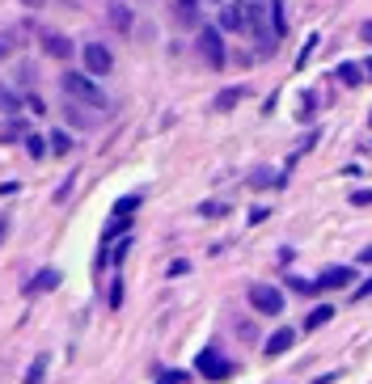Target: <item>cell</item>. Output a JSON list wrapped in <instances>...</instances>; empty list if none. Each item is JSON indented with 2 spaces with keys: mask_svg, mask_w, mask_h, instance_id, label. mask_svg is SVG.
Instances as JSON below:
<instances>
[{
  "mask_svg": "<svg viewBox=\"0 0 372 384\" xmlns=\"http://www.w3.org/2000/svg\"><path fill=\"white\" fill-rule=\"evenodd\" d=\"M250 186H254V190H267V186H284V174H275V169H254V174H250Z\"/></svg>",
  "mask_w": 372,
  "mask_h": 384,
  "instance_id": "cell-14",
  "label": "cell"
},
{
  "mask_svg": "<svg viewBox=\"0 0 372 384\" xmlns=\"http://www.w3.org/2000/svg\"><path fill=\"white\" fill-rule=\"evenodd\" d=\"M186 270H191V262H182V258H178V262L170 266V274H174V279H178V274H186Z\"/></svg>",
  "mask_w": 372,
  "mask_h": 384,
  "instance_id": "cell-32",
  "label": "cell"
},
{
  "mask_svg": "<svg viewBox=\"0 0 372 384\" xmlns=\"http://www.w3.org/2000/svg\"><path fill=\"white\" fill-rule=\"evenodd\" d=\"M199 215H207V219H216V215H225V203H203V207H199Z\"/></svg>",
  "mask_w": 372,
  "mask_h": 384,
  "instance_id": "cell-26",
  "label": "cell"
},
{
  "mask_svg": "<svg viewBox=\"0 0 372 384\" xmlns=\"http://www.w3.org/2000/svg\"><path fill=\"white\" fill-rule=\"evenodd\" d=\"M17 51V30H0V64Z\"/></svg>",
  "mask_w": 372,
  "mask_h": 384,
  "instance_id": "cell-21",
  "label": "cell"
},
{
  "mask_svg": "<svg viewBox=\"0 0 372 384\" xmlns=\"http://www.w3.org/2000/svg\"><path fill=\"white\" fill-rule=\"evenodd\" d=\"M178 5H199V0H178ZM211 5H216V0H211Z\"/></svg>",
  "mask_w": 372,
  "mask_h": 384,
  "instance_id": "cell-38",
  "label": "cell"
},
{
  "mask_svg": "<svg viewBox=\"0 0 372 384\" xmlns=\"http://www.w3.org/2000/svg\"><path fill=\"white\" fill-rule=\"evenodd\" d=\"M368 296H372V279H364V283L351 292V300H355V304H359V300H368Z\"/></svg>",
  "mask_w": 372,
  "mask_h": 384,
  "instance_id": "cell-28",
  "label": "cell"
},
{
  "mask_svg": "<svg viewBox=\"0 0 372 384\" xmlns=\"http://www.w3.org/2000/svg\"><path fill=\"white\" fill-rule=\"evenodd\" d=\"M47 363H51V355H47V351H42V355H34V363H30V372H26V384H42Z\"/></svg>",
  "mask_w": 372,
  "mask_h": 384,
  "instance_id": "cell-17",
  "label": "cell"
},
{
  "mask_svg": "<svg viewBox=\"0 0 372 384\" xmlns=\"http://www.w3.org/2000/svg\"><path fill=\"white\" fill-rule=\"evenodd\" d=\"M245 97V85H233V89H225V93H216V101H211V110H220V115H225V110H233L237 101Z\"/></svg>",
  "mask_w": 372,
  "mask_h": 384,
  "instance_id": "cell-12",
  "label": "cell"
},
{
  "mask_svg": "<svg viewBox=\"0 0 372 384\" xmlns=\"http://www.w3.org/2000/svg\"><path fill=\"white\" fill-rule=\"evenodd\" d=\"M22 5H26V9H42V5H47V0H22Z\"/></svg>",
  "mask_w": 372,
  "mask_h": 384,
  "instance_id": "cell-34",
  "label": "cell"
},
{
  "mask_svg": "<svg viewBox=\"0 0 372 384\" xmlns=\"http://www.w3.org/2000/svg\"><path fill=\"white\" fill-rule=\"evenodd\" d=\"M26 148H30V156H34V160H42V156H47V140H42V135H30V131H26Z\"/></svg>",
  "mask_w": 372,
  "mask_h": 384,
  "instance_id": "cell-22",
  "label": "cell"
},
{
  "mask_svg": "<svg viewBox=\"0 0 372 384\" xmlns=\"http://www.w3.org/2000/svg\"><path fill=\"white\" fill-rule=\"evenodd\" d=\"M368 123H372V115H368Z\"/></svg>",
  "mask_w": 372,
  "mask_h": 384,
  "instance_id": "cell-39",
  "label": "cell"
},
{
  "mask_svg": "<svg viewBox=\"0 0 372 384\" xmlns=\"http://www.w3.org/2000/svg\"><path fill=\"white\" fill-rule=\"evenodd\" d=\"M17 135H22V127H17V123H9L5 131H0V140H17Z\"/></svg>",
  "mask_w": 372,
  "mask_h": 384,
  "instance_id": "cell-31",
  "label": "cell"
},
{
  "mask_svg": "<svg viewBox=\"0 0 372 384\" xmlns=\"http://www.w3.org/2000/svg\"><path fill=\"white\" fill-rule=\"evenodd\" d=\"M111 26L127 34V30H131V9H127V5H111Z\"/></svg>",
  "mask_w": 372,
  "mask_h": 384,
  "instance_id": "cell-19",
  "label": "cell"
},
{
  "mask_svg": "<svg viewBox=\"0 0 372 384\" xmlns=\"http://www.w3.org/2000/svg\"><path fill=\"white\" fill-rule=\"evenodd\" d=\"M359 38H364V42H372V22H364V26H359Z\"/></svg>",
  "mask_w": 372,
  "mask_h": 384,
  "instance_id": "cell-33",
  "label": "cell"
},
{
  "mask_svg": "<svg viewBox=\"0 0 372 384\" xmlns=\"http://www.w3.org/2000/svg\"><path fill=\"white\" fill-rule=\"evenodd\" d=\"M60 85H64V93H68L72 101H81V106H89V110H106V106H111V101H106V93L93 85L89 72H64Z\"/></svg>",
  "mask_w": 372,
  "mask_h": 384,
  "instance_id": "cell-1",
  "label": "cell"
},
{
  "mask_svg": "<svg viewBox=\"0 0 372 384\" xmlns=\"http://www.w3.org/2000/svg\"><path fill=\"white\" fill-rule=\"evenodd\" d=\"M296 347V329H288V325H280L275 329V334L267 338V342H262V355H267V359H280V355H288Z\"/></svg>",
  "mask_w": 372,
  "mask_h": 384,
  "instance_id": "cell-7",
  "label": "cell"
},
{
  "mask_svg": "<svg viewBox=\"0 0 372 384\" xmlns=\"http://www.w3.org/2000/svg\"><path fill=\"white\" fill-rule=\"evenodd\" d=\"M47 148L56 152V156H68L72 152V135L68 131H51V140H47Z\"/></svg>",
  "mask_w": 372,
  "mask_h": 384,
  "instance_id": "cell-18",
  "label": "cell"
},
{
  "mask_svg": "<svg viewBox=\"0 0 372 384\" xmlns=\"http://www.w3.org/2000/svg\"><path fill=\"white\" fill-rule=\"evenodd\" d=\"M38 38H42V51L51 55V60H68V55H72V38H68V34H56V30H42Z\"/></svg>",
  "mask_w": 372,
  "mask_h": 384,
  "instance_id": "cell-8",
  "label": "cell"
},
{
  "mask_svg": "<svg viewBox=\"0 0 372 384\" xmlns=\"http://www.w3.org/2000/svg\"><path fill=\"white\" fill-rule=\"evenodd\" d=\"M330 317H334V304H317V308H309V317H305V329L313 334V329H322Z\"/></svg>",
  "mask_w": 372,
  "mask_h": 384,
  "instance_id": "cell-13",
  "label": "cell"
},
{
  "mask_svg": "<svg viewBox=\"0 0 372 384\" xmlns=\"http://www.w3.org/2000/svg\"><path fill=\"white\" fill-rule=\"evenodd\" d=\"M359 262H372V245H368V249H364V253H359Z\"/></svg>",
  "mask_w": 372,
  "mask_h": 384,
  "instance_id": "cell-37",
  "label": "cell"
},
{
  "mask_svg": "<svg viewBox=\"0 0 372 384\" xmlns=\"http://www.w3.org/2000/svg\"><path fill=\"white\" fill-rule=\"evenodd\" d=\"M81 60H85V72L89 76H111V68H115L111 47H102V42H85L81 47Z\"/></svg>",
  "mask_w": 372,
  "mask_h": 384,
  "instance_id": "cell-4",
  "label": "cell"
},
{
  "mask_svg": "<svg viewBox=\"0 0 372 384\" xmlns=\"http://www.w3.org/2000/svg\"><path fill=\"white\" fill-rule=\"evenodd\" d=\"M195 9H199V5H178V22H182V26H195V22H199Z\"/></svg>",
  "mask_w": 372,
  "mask_h": 384,
  "instance_id": "cell-23",
  "label": "cell"
},
{
  "mask_svg": "<svg viewBox=\"0 0 372 384\" xmlns=\"http://www.w3.org/2000/svg\"><path fill=\"white\" fill-rule=\"evenodd\" d=\"M317 51V34H309V42H305V51H300V60H296V68H305L309 64V55Z\"/></svg>",
  "mask_w": 372,
  "mask_h": 384,
  "instance_id": "cell-25",
  "label": "cell"
},
{
  "mask_svg": "<svg viewBox=\"0 0 372 384\" xmlns=\"http://www.w3.org/2000/svg\"><path fill=\"white\" fill-rule=\"evenodd\" d=\"M267 9H271V34L284 38V30H288V22H284V0H267Z\"/></svg>",
  "mask_w": 372,
  "mask_h": 384,
  "instance_id": "cell-16",
  "label": "cell"
},
{
  "mask_svg": "<svg viewBox=\"0 0 372 384\" xmlns=\"http://www.w3.org/2000/svg\"><path fill=\"white\" fill-rule=\"evenodd\" d=\"M372 203V190H351V207H368Z\"/></svg>",
  "mask_w": 372,
  "mask_h": 384,
  "instance_id": "cell-27",
  "label": "cell"
},
{
  "mask_svg": "<svg viewBox=\"0 0 372 384\" xmlns=\"http://www.w3.org/2000/svg\"><path fill=\"white\" fill-rule=\"evenodd\" d=\"M267 215H271L267 207H254V211H250V224H262V219H267Z\"/></svg>",
  "mask_w": 372,
  "mask_h": 384,
  "instance_id": "cell-30",
  "label": "cell"
},
{
  "mask_svg": "<svg viewBox=\"0 0 372 384\" xmlns=\"http://www.w3.org/2000/svg\"><path fill=\"white\" fill-rule=\"evenodd\" d=\"M5 233H9V219H5V215H0V241H5Z\"/></svg>",
  "mask_w": 372,
  "mask_h": 384,
  "instance_id": "cell-35",
  "label": "cell"
},
{
  "mask_svg": "<svg viewBox=\"0 0 372 384\" xmlns=\"http://www.w3.org/2000/svg\"><path fill=\"white\" fill-rule=\"evenodd\" d=\"M60 279H64V274H60L56 266H42L34 279L26 283V296H42V292H51V287H60Z\"/></svg>",
  "mask_w": 372,
  "mask_h": 384,
  "instance_id": "cell-9",
  "label": "cell"
},
{
  "mask_svg": "<svg viewBox=\"0 0 372 384\" xmlns=\"http://www.w3.org/2000/svg\"><path fill=\"white\" fill-rule=\"evenodd\" d=\"M140 207V194H127V199H119V207H115V215H131Z\"/></svg>",
  "mask_w": 372,
  "mask_h": 384,
  "instance_id": "cell-24",
  "label": "cell"
},
{
  "mask_svg": "<svg viewBox=\"0 0 372 384\" xmlns=\"http://www.w3.org/2000/svg\"><path fill=\"white\" fill-rule=\"evenodd\" d=\"M199 55L211 72L225 68V38H220V26H203L199 30Z\"/></svg>",
  "mask_w": 372,
  "mask_h": 384,
  "instance_id": "cell-3",
  "label": "cell"
},
{
  "mask_svg": "<svg viewBox=\"0 0 372 384\" xmlns=\"http://www.w3.org/2000/svg\"><path fill=\"white\" fill-rule=\"evenodd\" d=\"M127 249H131V237H123V241L115 245V253H111V258H115V262H123V258H127Z\"/></svg>",
  "mask_w": 372,
  "mask_h": 384,
  "instance_id": "cell-29",
  "label": "cell"
},
{
  "mask_svg": "<svg viewBox=\"0 0 372 384\" xmlns=\"http://www.w3.org/2000/svg\"><path fill=\"white\" fill-rule=\"evenodd\" d=\"M245 300H250V308L262 312V317H280V312H284V292H280L275 283H250Z\"/></svg>",
  "mask_w": 372,
  "mask_h": 384,
  "instance_id": "cell-2",
  "label": "cell"
},
{
  "mask_svg": "<svg viewBox=\"0 0 372 384\" xmlns=\"http://www.w3.org/2000/svg\"><path fill=\"white\" fill-rule=\"evenodd\" d=\"M364 76H368V81H372V60H364Z\"/></svg>",
  "mask_w": 372,
  "mask_h": 384,
  "instance_id": "cell-36",
  "label": "cell"
},
{
  "mask_svg": "<svg viewBox=\"0 0 372 384\" xmlns=\"http://www.w3.org/2000/svg\"><path fill=\"white\" fill-rule=\"evenodd\" d=\"M334 81H343L347 89L364 85V64H351V60H347V64H339V68H334Z\"/></svg>",
  "mask_w": 372,
  "mask_h": 384,
  "instance_id": "cell-10",
  "label": "cell"
},
{
  "mask_svg": "<svg viewBox=\"0 0 372 384\" xmlns=\"http://www.w3.org/2000/svg\"><path fill=\"white\" fill-rule=\"evenodd\" d=\"M220 30H245V9L241 5H225L220 9Z\"/></svg>",
  "mask_w": 372,
  "mask_h": 384,
  "instance_id": "cell-11",
  "label": "cell"
},
{
  "mask_svg": "<svg viewBox=\"0 0 372 384\" xmlns=\"http://www.w3.org/2000/svg\"><path fill=\"white\" fill-rule=\"evenodd\" d=\"M195 372H203L207 380H229L237 367H233V363H229V359L216 351V347H207V351H199V359H195Z\"/></svg>",
  "mask_w": 372,
  "mask_h": 384,
  "instance_id": "cell-5",
  "label": "cell"
},
{
  "mask_svg": "<svg viewBox=\"0 0 372 384\" xmlns=\"http://www.w3.org/2000/svg\"><path fill=\"white\" fill-rule=\"evenodd\" d=\"M355 283V270L351 266H326L317 274V292H339V287H351Z\"/></svg>",
  "mask_w": 372,
  "mask_h": 384,
  "instance_id": "cell-6",
  "label": "cell"
},
{
  "mask_svg": "<svg viewBox=\"0 0 372 384\" xmlns=\"http://www.w3.org/2000/svg\"><path fill=\"white\" fill-rule=\"evenodd\" d=\"M64 115H68V123H72V127H93V115H89L81 101H68V106H64Z\"/></svg>",
  "mask_w": 372,
  "mask_h": 384,
  "instance_id": "cell-15",
  "label": "cell"
},
{
  "mask_svg": "<svg viewBox=\"0 0 372 384\" xmlns=\"http://www.w3.org/2000/svg\"><path fill=\"white\" fill-rule=\"evenodd\" d=\"M0 110H5V115H17V110H22V97L9 85H0Z\"/></svg>",
  "mask_w": 372,
  "mask_h": 384,
  "instance_id": "cell-20",
  "label": "cell"
}]
</instances>
